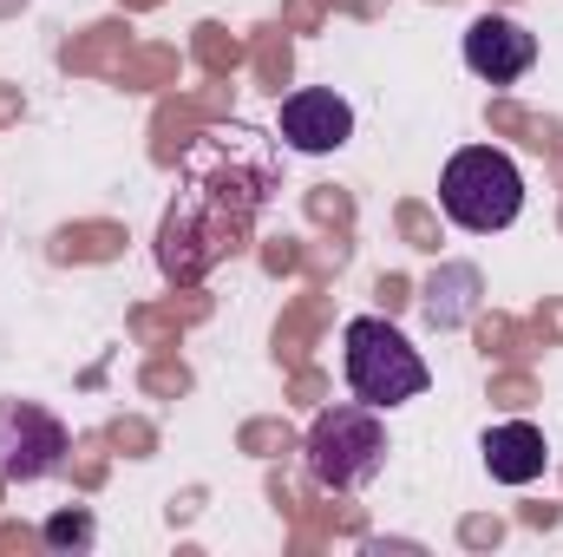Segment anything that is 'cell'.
Segmentation results:
<instances>
[{
  "mask_svg": "<svg viewBox=\"0 0 563 557\" xmlns=\"http://www.w3.org/2000/svg\"><path fill=\"white\" fill-rule=\"evenodd\" d=\"M341 361H347V387H354V401H367V407H380V414L420 401L426 387H432L420 348H413L394 321H380V315H354V321H347V335H341Z\"/></svg>",
  "mask_w": 563,
  "mask_h": 557,
  "instance_id": "6da1fadb",
  "label": "cell"
},
{
  "mask_svg": "<svg viewBox=\"0 0 563 557\" xmlns=\"http://www.w3.org/2000/svg\"><path fill=\"white\" fill-rule=\"evenodd\" d=\"M439 204L459 230L472 237H492V230H511L518 210H525V171L492 151V144H465L452 151V164L439 171Z\"/></svg>",
  "mask_w": 563,
  "mask_h": 557,
  "instance_id": "7a4b0ae2",
  "label": "cell"
},
{
  "mask_svg": "<svg viewBox=\"0 0 563 557\" xmlns=\"http://www.w3.org/2000/svg\"><path fill=\"white\" fill-rule=\"evenodd\" d=\"M308 472L321 492H361L380 466H387V426H380V407L367 401H347V407H328L308 426Z\"/></svg>",
  "mask_w": 563,
  "mask_h": 557,
  "instance_id": "3957f363",
  "label": "cell"
},
{
  "mask_svg": "<svg viewBox=\"0 0 563 557\" xmlns=\"http://www.w3.org/2000/svg\"><path fill=\"white\" fill-rule=\"evenodd\" d=\"M66 452H73V439H66V426L46 414V407H33V401H0V479H7V485H40V479H53V472L66 466Z\"/></svg>",
  "mask_w": 563,
  "mask_h": 557,
  "instance_id": "277c9868",
  "label": "cell"
},
{
  "mask_svg": "<svg viewBox=\"0 0 563 557\" xmlns=\"http://www.w3.org/2000/svg\"><path fill=\"white\" fill-rule=\"evenodd\" d=\"M465 66L485 79V86H518L531 66H538V33L518 26L511 13H478L465 26Z\"/></svg>",
  "mask_w": 563,
  "mask_h": 557,
  "instance_id": "5b68a950",
  "label": "cell"
},
{
  "mask_svg": "<svg viewBox=\"0 0 563 557\" xmlns=\"http://www.w3.org/2000/svg\"><path fill=\"white\" fill-rule=\"evenodd\" d=\"M282 139L295 144V151H308V157L341 151V144L354 139V106L341 92H328V86H301V92L282 99Z\"/></svg>",
  "mask_w": 563,
  "mask_h": 557,
  "instance_id": "8992f818",
  "label": "cell"
},
{
  "mask_svg": "<svg viewBox=\"0 0 563 557\" xmlns=\"http://www.w3.org/2000/svg\"><path fill=\"white\" fill-rule=\"evenodd\" d=\"M478 452H485V466H492L498 485H531V479H544V459H551V446H544V433H538L531 419L492 426V433L478 439Z\"/></svg>",
  "mask_w": 563,
  "mask_h": 557,
  "instance_id": "52a82bcc",
  "label": "cell"
},
{
  "mask_svg": "<svg viewBox=\"0 0 563 557\" xmlns=\"http://www.w3.org/2000/svg\"><path fill=\"white\" fill-rule=\"evenodd\" d=\"M478 270H445V288H472ZM426 315L439 321V328H452V321H465L472 315V295H445V302H426Z\"/></svg>",
  "mask_w": 563,
  "mask_h": 557,
  "instance_id": "ba28073f",
  "label": "cell"
},
{
  "mask_svg": "<svg viewBox=\"0 0 563 557\" xmlns=\"http://www.w3.org/2000/svg\"><path fill=\"white\" fill-rule=\"evenodd\" d=\"M53 551H66V545H92V512H59V518H46V532H40Z\"/></svg>",
  "mask_w": 563,
  "mask_h": 557,
  "instance_id": "9c48e42d",
  "label": "cell"
}]
</instances>
